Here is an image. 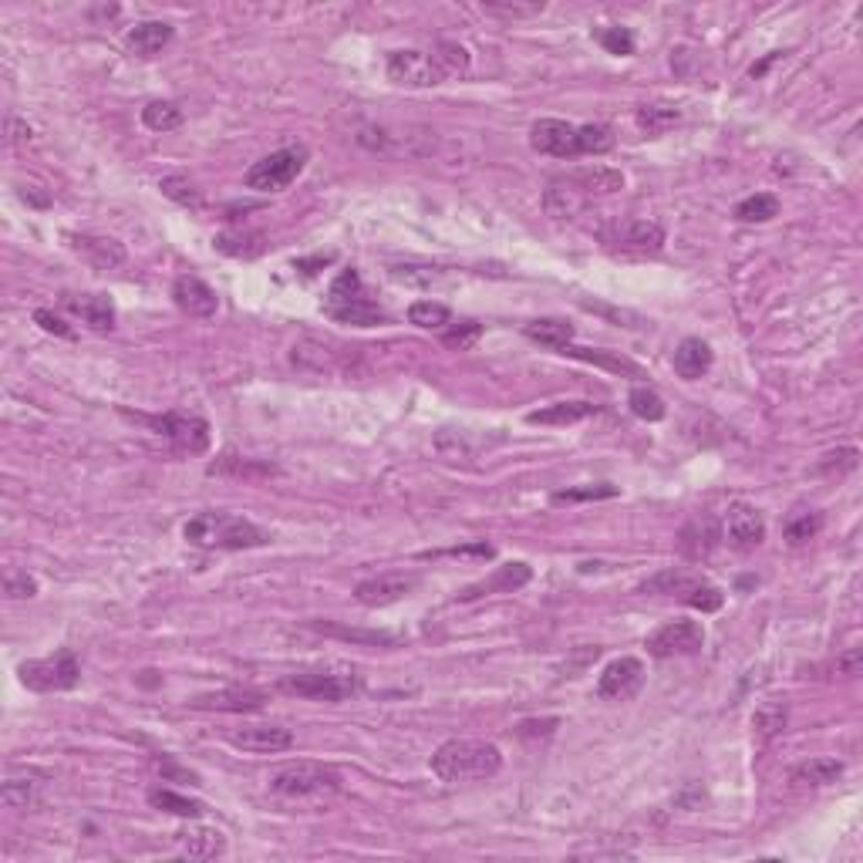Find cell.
<instances>
[{"label":"cell","mask_w":863,"mask_h":863,"mask_svg":"<svg viewBox=\"0 0 863 863\" xmlns=\"http://www.w3.org/2000/svg\"><path fill=\"white\" fill-rule=\"evenodd\" d=\"M499 769H503V752L483 739H449L432 756V772L449 786L479 783L496 776Z\"/></svg>","instance_id":"obj_1"},{"label":"cell","mask_w":863,"mask_h":863,"mask_svg":"<svg viewBox=\"0 0 863 863\" xmlns=\"http://www.w3.org/2000/svg\"><path fill=\"white\" fill-rule=\"evenodd\" d=\"M183 537L196 547H220V550H253L267 547L270 537L257 523L243 520V516H226V513H199L183 526Z\"/></svg>","instance_id":"obj_2"},{"label":"cell","mask_w":863,"mask_h":863,"mask_svg":"<svg viewBox=\"0 0 863 863\" xmlns=\"http://www.w3.org/2000/svg\"><path fill=\"white\" fill-rule=\"evenodd\" d=\"M267 786L274 789L277 796H287V799H317V796L338 793L341 779H338V772L331 766H324V762L297 759V762H284V766L270 769Z\"/></svg>","instance_id":"obj_3"},{"label":"cell","mask_w":863,"mask_h":863,"mask_svg":"<svg viewBox=\"0 0 863 863\" xmlns=\"http://www.w3.org/2000/svg\"><path fill=\"white\" fill-rule=\"evenodd\" d=\"M638 590L641 594H654V597H675V601L695 607V611H702V614L719 611L725 601L719 587L708 584L702 577L685 574V570H661V574L644 580Z\"/></svg>","instance_id":"obj_4"},{"label":"cell","mask_w":863,"mask_h":863,"mask_svg":"<svg viewBox=\"0 0 863 863\" xmlns=\"http://www.w3.org/2000/svg\"><path fill=\"white\" fill-rule=\"evenodd\" d=\"M280 688L287 695L297 698H311V702H344L361 688V681L354 671H294V675L280 678Z\"/></svg>","instance_id":"obj_5"},{"label":"cell","mask_w":863,"mask_h":863,"mask_svg":"<svg viewBox=\"0 0 863 863\" xmlns=\"http://www.w3.org/2000/svg\"><path fill=\"white\" fill-rule=\"evenodd\" d=\"M304 166H307V149L304 145H290V149H277L260 162H253L247 176H243V183H247V189H257V193H280V189H287L301 176Z\"/></svg>","instance_id":"obj_6"},{"label":"cell","mask_w":863,"mask_h":863,"mask_svg":"<svg viewBox=\"0 0 863 863\" xmlns=\"http://www.w3.org/2000/svg\"><path fill=\"white\" fill-rule=\"evenodd\" d=\"M81 678V665L75 658V651H58L51 658H34V661H24L21 665V681L24 688L31 692H68L75 688Z\"/></svg>","instance_id":"obj_7"},{"label":"cell","mask_w":863,"mask_h":863,"mask_svg":"<svg viewBox=\"0 0 863 863\" xmlns=\"http://www.w3.org/2000/svg\"><path fill=\"white\" fill-rule=\"evenodd\" d=\"M139 422H145L149 429H156L159 435L176 445L179 452H189V456H199V452L210 449V422L199 419V415H186V412H169V415H135Z\"/></svg>","instance_id":"obj_8"},{"label":"cell","mask_w":863,"mask_h":863,"mask_svg":"<svg viewBox=\"0 0 863 863\" xmlns=\"http://www.w3.org/2000/svg\"><path fill=\"white\" fill-rule=\"evenodd\" d=\"M604 247L624 257H654L665 247V230L654 220H624L604 230Z\"/></svg>","instance_id":"obj_9"},{"label":"cell","mask_w":863,"mask_h":863,"mask_svg":"<svg viewBox=\"0 0 863 863\" xmlns=\"http://www.w3.org/2000/svg\"><path fill=\"white\" fill-rule=\"evenodd\" d=\"M385 71L395 85H405V88H432L445 81V71L439 68L435 54H425V51H392L385 61Z\"/></svg>","instance_id":"obj_10"},{"label":"cell","mask_w":863,"mask_h":863,"mask_svg":"<svg viewBox=\"0 0 863 863\" xmlns=\"http://www.w3.org/2000/svg\"><path fill=\"white\" fill-rule=\"evenodd\" d=\"M644 648L654 658H675V654H698L705 648V631L698 621H668L644 638Z\"/></svg>","instance_id":"obj_11"},{"label":"cell","mask_w":863,"mask_h":863,"mask_svg":"<svg viewBox=\"0 0 863 863\" xmlns=\"http://www.w3.org/2000/svg\"><path fill=\"white\" fill-rule=\"evenodd\" d=\"M226 742L243 752L274 756V752L294 749V732L284 729V725H270V722H243V725H236V729H226Z\"/></svg>","instance_id":"obj_12"},{"label":"cell","mask_w":863,"mask_h":863,"mask_svg":"<svg viewBox=\"0 0 863 863\" xmlns=\"http://www.w3.org/2000/svg\"><path fill=\"white\" fill-rule=\"evenodd\" d=\"M644 685V665L638 658H614L611 665L597 678V695L604 702H628L641 692Z\"/></svg>","instance_id":"obj_13"},{"label":"cell","mask_w":863,"mask_h":863,"mask_svg":"<svg viewBox=\"0 0 863 863\" xmlns=\"http://www.w3.org/2000/svg\"><path fill=\"white\" fill-rule=\"evenodd\" d=\"M530 145L543 156L553 159H574L580 156L577 149V125L563 122V118H540L530 129Z\"/></svg>","instance_id":"obj_14"},{"label":"cell","mask_w":863,"mask_h":863,"mask_svg":"<svg viewBox=\"0 0 863 863\" xmlns=\"http://www.w3.org/2000/svg\"><path fill=\"white\" fill-rule=\"evenodd\" d=\"M419 587V574H378L354 587V601L365 607H388Z\"/></svg>","instance_id":"obj_15"},{"label":"cell","mask_w":863,"mask_h":863,"mask_svg":"<svg viewBox=\"0 0 863 863\" xmlns=\"http://www.w3.org/2000/svg\"><path fill=\"white\" fill-rule=\"evenodd\" d=\"M725 540L729 547L749 553L766 540V520L752 503H732L729 516H725Z\"/></svg>","instance_id":"obj_16"},{"label":"cell","mask_w":863,"mask_h":863,"mask_svg":"<svg viewBox=\"0 0 863 863\" xmlns=\"http://www.w3.org/2000/svg\"><path fill=\"white\" fill-rule=\"evenodd\" d=\"M48 772L44 769H11L4 776V786H0V799H4V806H11V810H34L41 799V789L48 786Z\"/></svg>","instance_id":"obj_17"},{"label":"cell","mask_w":863,"mask_h":863,"mask_svg":"<svg viewBox=\"0 0 863 863\" xmlns=\"http://www.w3.org/2000/svg\"><path fill=\"white\" fill-rule=\"evenodd\" d=\"M172 301H176L179 311L189 314V317H213L216 307H220L216 290L193 274L176 277V284H172Z\"/></svg>","instance_id":"obj_18"},{"label":"cell","mask_w":863,"mask_h":863,"mask_svg":"<svg viewBox=\"0 0 863 863\" xmlns=\"http://www.w3.org/2000/svg\"><path fill=\"white\" fill-rule=\"evenodd\" d=\"M189 705L203 708V712H257V708L267 705V692H257V688H220V692L193 698Z\"/></svg>","instance_id":"obj_19"},{"label":"cell","mask_w":863,"mask_h":863,"mask_svg":"<svg viewBox=\"0 0 863 863\" xmlns=\"http://www.w3.org/2000/svg\"><path fill=\"white\" fill-rule=\"evenodd\" d=\"M530 577H533V570L526 567V563H506V567H496L493 577L462 590L459 601H476V597H489V594H513V590L530 584Z\"/></svg>","instance_id":"obj_20"},{"label":"cell","mask_w":863,"mask_h":863,"mask_svg":"<svg viewBox=\"0 0 863 863\" xmlns=\"http://www.w3.org/2000/svg\"><path fill=\"white\" fill-rule=\"evenodd\" d=\"M587 203L590 199L580 193L570 176L553 179V183L547 186V193H543V206H547V213L553 216V220H574V216L587 210Z\"/></svg>","instance_id":"obj_21"},{"label":"cell","mask_w":863,"mask_h":863,"mask_svg":"<svg viewBox=\"0 0 863 863\" xmlns=\"http://www.w3.org/2000/svg\"><path fill=\"white\" fill-rule=\"evenodd\" d=\"M68 240L95 270H115L125 263V247L112 236H68Z\"/></svg>","instance_id":"obj_22"},{"label":"cell","mask_w":863,"mask_h":863,"mask_svg":"<svg viewBox=\"0 0 863 863\" xmlns=\"http://www.w3.org/2000/svg\"><path fill=\"white\" fill-rule=\"evenodd\" d=\"M65 307L75 317H81L92 331H112L115 327V304L102 294H71L65 297Z\"/></svg>","instance_id":"obj_23"},{"label":"cell","mask_w":863,"mask_h":863,"mask_svg":"<svg viewBox=\"0 0 863 863\" xmlns=\"http://www.w3.org/2000/svg\"><path fill=\"white\" fill-rule=\"evenodd\" d=\"M169 41H172V24L166 21H142L125 34V48H129L135 58H152V54H159Z\"/></svg>","instance_id":"obj_24"},{"label":"cell","mask_w":863,"mask_h":863,"mask_svg":"<svg viewBox=\"0 0 863 863\" xmlns=\"http://www.w3.org/2000/svg\"><path fill=\"white\" fill-rule=\"evenodd\" d=\"M574 186L584 193L587 199H601V196H614L624 189V176L617 169H607V166H590V169H577L570 172Z\"/></svg>","instance_id":"obj_25"},{"label":"cell","mask_w":863,"mask_h":863,"mask_svg":"<svg viewBox=\"0 0 863 863\" xmlns=\"http://www.w3.org/2000/svg\"><path fill=\"white\" fill-rule=\"evenodd\" d=\"M712 348H708V344L702 341V338H685L675 348V371L681 378H688V381H695V378H702L708 368H712Z\"/></svg>","instance_id":"obj_26"},{"label":"cell","mask_w":863,"mask_h":863,"mask_svg":"<svg viewBox=\"0 0 863 863\" xmlns=\"http://www.w3.org/2000/svg\"><path fill=\"white\" fill-rule=\"evenodd\" d=\"M715 543H719V526L708 520V516H702V520H692V523L685 526V530H681L678 547H681V553H685V557L705 560L708 553L715 550Z\"/></svg>","instance_id":"obj_27"},{"label":"cell","mask_w":863,"mask_h":863,"mask_svg":"<svg viewBox=\"0 0 863 863\" xmlns=\"http://www.w3.org/2000/svg\"><path fill=\"white\" fill-rule=\"evenodd\" d=\"M597 415V405L594 402H557V405H547V408H537V412L526 415L530 425H577Z\"/></svg>","instance_id":"obj_28"},{"label":"cell","mask_w":863,"mask_h":863,"mask_svg":"<svg viewBox=\"0 0 863 863\" xmlns=\"http://www.w3.org/2000/svg\"><path fill=\"white\" fill-rule=\"evenodd\" d=\"M179 840H183V853L189 860H216L226 853V837L220 830H210V826L179 833Z\"/></svg>","instance_id":"obj_29"},{"label":"cell","mask_w":863,"mask_h":863,"mask_svg":"<svg viewBox=\"0 0 863 863\" xmlns=\"http://www.w3.org/2000/svg\"><path fill=\"white\" fill-rule=\"evenodd\" d=\"M523 334L530 341L543 344V348H553V351H563L570 341H574V324L560 321V317H540V321H530L523 327Z\"/></svg>","instance_id":"obj_30"},{"label":"cell","mask_w":863,"mask_h":863,"mask_svg":"<svg viewBox=\"0 0 863 863\" xmlns=\"http://www.w3.org/2000/svg\"><path fill=\"white\" fill-rule=\"evenodd\" d=\"M210 476H233V479H267V476H277V466L270 462H260V459H243V456H223L210 462Z\"/></svg>","instance_id":"obj_31"},{"label":"cell","mask_w":863,"mask_h":863,"mask_svg":"<svg viewBox=\"0 0 863 863\" xmlns=\"http://www.w3.org/2000/svg\"><path fill=\"white\" fill-rule=\"evenodd\" d=\"M560 354H570L577 361H587V365H597V368H607L614 375H631V378H641V368L634 361L621 358V354H611V351H601V348H577V344H567Z\"/></svg>","instance_id":"obj_32"},{"label":"cell","mask_w":863,"mask_h":863,"mask_svg":"<svg viewBox=\"0 0 863 863\" xmlns=\"http://www.w3.org/2000/svg\"><path fill=\"white\" fill-rule=\"evenodd\" d=\"M311 631L324 634V638L351 641V644H395L398 641L395 634H388V631L348 628V624H338V621H311Z\"/></svg>","instance_id":"obj_33"},{"label":"cell","mask_w":863,"mask_h":863,"mask_svg":"<svg viewBox=\"0 0 863 863\" xmlns=\"http://www.w3.org/2000/svg\"><path fill=\"white\" fill-rule=\"evenodd\" d=\"M324 314L334 317V321H341V324H354V327H375V324L385 321V311H381L375 301H368L365 294L354 297V301H348V304H341V307H331V311H324Z\"/></svg>","instance_id":"obj_34"},{"label":"cell","mask_w":863,"mask_h":863,"mask_svg":"<svg viewBox=\"0 0 863 863\" xmlns=\"http://www.w3.org/2000/svg\"><path fill=\"white\" fill-rule=\"evenodd\" d=\"M840 776H843V762L826 759V756L806 759V762H799V766L793 769V779H796V783H803V786H830V783H837Z\"/></svg>","instance_id":"obj_35"},{"label":"cell","mask_w":863,"mask_h":863,"mask_svg":"<svg viewBox=\"0 0 863 863\" xmlns=\"http://www.w3.org/2000/svg\"><path fill=\"white\" fill-rule=\"evenodd\" d=\"M820 530H823V513H816V510H799V513H793V516L786 520L783 537H786L789 547H803V543H810Z\"/></svg>","instance_id":"obj_36"},{"label":"cell","mask_w":863,"mask_h":863,"mask_svg":"<svg viewBox=\"0 0 863 863\" xmlns=\"http://www.w3.org/2000/svg\"><path fill=\"white\" fill-rule=\"evenodd\" d=\"M149 803L156 806V810H166L172 816H186V820H196V816H203V810H206L199 799L179 796V793H172V789H152Z\"/></svg>","instance_id":"obj_37"},{"label":"cell","mask_w":863,"mask_h":863,"mask_svg":"<svg viewBox=\"0 0 863 863\" xmlns=\"http://www.w3.org/2000/svg\"><path fill=\"white\" fill-rule=\"evenodd\" d=\"M213 243H216V250L230 253V257H257V253L267 250V243H263V233H250V230L223 233V236H216Z\"/></svg>","instance_id":"obj_38"},{"label":"cell","mask_w":863,"mask_h":863,"mask_svg":"<svg viewBox=\"0 0 863 863\" xmlns=\"http://www.w3.org/2000/svg\"><path fill=\"white\" fill-rule=\"evenodd\" d=\"M408 321L425 331H445L452 324V311L439 301H415L408 307Z\"/></svg>","instance_id":"obj_39"},{"label":"cell","mask_w":863,"mask_h":863,"mask_svg":"<svg viewBox=\"0 0 863 863\" xmlns=\"http://www.w3.org/2000/svg\"><path fill=\"white\" fill-rule=\"evenodd\" d=\"M577 149H580V156H601V152H611L614 149L611 125H604V122L580 125V129H577Z\"/></svg>","instance_id":"obj_40"},{"label":"cell","mask_w":863,"mask_h":863,"mask_svg":"<svg viewBox=\"0 0 863 863\" xmlns=\"http://www.w3.org/2000/svg\"><path fill=\"white\" fill-rule=\"evenodd\" d=\"M142 122L152 132H172L183 125V108L176 102H149L142 108Z\"/></svg>","instance_id":"obj_41"},{"label":"cell","mask_w":863,"mask_h":863,"mask_svg":"<svg viewBox=\"0 0 863 863\" xmlns=\"http://www.w3.org/2000/svg\"><path fill=\"white\" fill-rule=\"evenodd\" d=\"M735 216L742 223H769L772 216H779V199L772 193H756L735 206Z\"/></svg>","instance_id":"obj_42"},{"label":"cell","mask_w":863,"mask_h":863,"mask_svg":"<svg viewBox=\"0 0 863 863\" xmlns=\"http://www.w3.org/2000/svg\"><path fill=\"white\" fill-rule=\"evenodd\" d=\"M365 294V290H361V277H358V270H341L338 277H334V284H331V290H327V297H324V311H331V307H341V304H348V301H354V297H361Z\"/></svg>","instance_id":"obj_43"},{"label":"cell","mask_w":863,"mask_h":863,"mask_svg":"<svg viewBox=\"0 0 863 863\" xmlns=\"http://www.w3.org/2000/svg\"><path fill=\"white\" fill-rule=\"evenodd\" d=\"M783 729H786V705L783 702H766L756 715H752V732H756L762 742L772 739V735H779Z\"/></svg>","instance_id":"obj_44"},{"label":"cell","mask_w":863,"mask_h":863,"mask_svg":"<svg viewBox=\"0 0 863 863\" xmlns=\"http://www.w3.org/2000/svg\"><path fill=\"white\" fill-rule=\"evenodd\" d=\"M628 402H631V412L644 422H661L668 415L665 398H661L658 392H651V388H634Z\"/></svg>","instance_id":"obj_45"},{"label":"cell","mask_w":863,"mask_h":863,"mask_svg":"<svg viewBox=\"0 0 863 863\" xmlns=\"http://www.w3.org/2000/svg\"><path fill=\"white\" fill-rule=\"evenodd\" d=\"M678 108H671V105H644V108H638V125L648 135H661V132H668L671 125L678 122Z\"/></svg>","instance_id":"obj_46"},{"label":"cell","mask_w":863,"mask_h":863,"mask_svg":"<svg viewBox=\"0 0 863 863\" xmlns=\"http://www.w3.org/2000/svg\"><path fill=\"white\" fill-rule=\"evenodd\" d=\"M159 189H162V196H169L172 203H179V206H189V210H199V206H203V196L196 193V186L189 183L186 176H166L159 183Z\"/></svg>","instance_id":"obj_47"},{"label":"cell","mask_w":863,"mask_h":863,"mask_svg":"<svg viewBox=\"0 0 863 863\" xmlns=\"http://www.w3.org/2000/svg\"><path fill=\"white\" fill-rule=\"evenodd\" d=\"M479 338H483V324H476V321H459L442 331V344L452 351H469Z\"/></svg>","instance_id":"obj_48"},{"label":"cell","mask_w":863,"mask_h":863,"mask_svg":"<svg viewBox=\"0 0 863 863\" xmlns=\"http://www.w3.org/2000/svg\"><path fill=\"white\" fill-rule=\"evenodd\" d=\"M594 38L604 51H611V54H621V58L634 54V34L628 31V27H597Z\"/></svg>","instance_id":"obj_49"},{"label":"cell","mask_w":863,"mask_h":863,"mask_svg":"<svg viewBox=\"0 0 863 863\" xmlns=\"http://www.w3.org/2000/svg\"><path fill=\"white\" fill-rule=\"evenodd\" d=\"M435 61H439V68L445 71V78L459 75V71L469 68V54L456 41H439V54H435Z\"/></svg>","instance_id":"obj_50"},{"label":"cell","mask_w":863,"mask_h":863,"mask_svg":"<svg viewBox=\"0 0 863 863\" xmlns=\"http://www.w3.org/2000/svg\"><path fill=\"white\" fill-rule=\"evenodd\" d=\"M4 594L11 597V601H27V597L38 594V580L27 574V570H7V577H4Z\"/></svg>","instance_id":"obj_51"},{"label":"cell","mask_w":863,"mask_h":863,"mask_svg":"<svg viewBox=\"0 0 863 863\" xmlns=\"http://www.w3.org/2000/svg\"><path fill=\"white\" fill-rule=\"evenodd\" d=\"M611 496H617V486L597 483L580 489H560V493H553V503H580V499H611Z\"/></svg>","instance_id":"obj_52"},{"label":"cell","mask_w":863,"mask_h":863,"mask_svg":"<svg viewBox=\"0 0 863 863\" xmlns=\"http://www.w3.org/2000/svg\"><path fill=\"white\" fill-rule=\"evenodd\" d=\"M543 0H533V4H483L486 14L493 17H510V21H520V17H537L543 14Z\"/></svg>","instance_id":"obj_53"},{"label":"cell","mask_w":863,"mask_h":863,"mask_svg":"<svg viewBox=\"0 0 863 863\" xmlns=\"http://www.w3.org/2000/svg\"><path fill=\"white\" fill-rule=\"evenodd\" d=\"M857 459H860V452L857 449H840V452H830V456H826L823 462H820V469L823 472H850V469H857Z\"/></svg>","instance_id":"obj_54"},{"label":"cell","mask_w":863,"mask_h":863,"mask_svg":"<svg viewBox=\"0 0 863 863\" xmlns=\"http://www.w3.org/2000/svg\"><path fill=\"white\" fill-rule=\"evenodd\" d=\"M156 769H159V776H162V779H183V783H189V786H196V783H199L196 772H189V769H183V766H176V762H172L169 756L156 759Z\"/></svg>","instance_id":"obj_55"},{"label":"cell","mask_w":863,"mask_h":863,"mask_svg":"<svg viewBox=\"0 0 863 863\" xmlns=\"http://www.w3.org/2000/svg\"><path fill=\"white\" fill-rule=\"evenodd\" d=\"M34 321H38L48 334H58V338H75V331H71V327L61 321L58 314H51V311H34Z\"/></svg>","instance_id":"obj_56"},{"label":"cell","mask_w":863,"mask_h":863,"mask_svg":"<svg viewBox=\"0 0 863 863\" xmlns=\"http://www.w3.org/2000/svg\"><path fill=\"white\" fill-rule=\"evenodd\" d=\"M860 661H863V658H860V651L853 648V651H847V654H843L837 668L843 671V675H857V671H860Z\"/></svg>","instance_id":"obj_57"},{"label":"cell","mask_w":863,"mask_h":863,"mask_svg":"<svg viewBox=\"0 0 863 863\" xmlns=\"http://www.w3.org/2000/svg\"><path fill=\"white\" fill-rule=\"evenodd\" d=\"M31 142V129L21 122V118H11V145H27Z\"/></svg>","instance_id":"obj_58"}]
</instances>
